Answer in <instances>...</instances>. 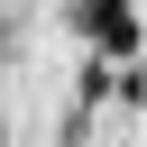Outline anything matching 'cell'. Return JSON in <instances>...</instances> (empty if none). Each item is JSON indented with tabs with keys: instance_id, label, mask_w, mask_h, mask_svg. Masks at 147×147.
<instances>
[{
	"instance_id": "6da1fadb",
	"label": "cell",
	"mask_w": 147,
	"mask_h": 147,
	"mask_svg": "<svg viewBox=\"0 0 147 147\" xmlns=\"http://www.w3.org/2000/svg\"><path fill=\"white\" fill-rule=\"evenodd\" d=\"M83 18V37L101 46V55H138V18L129 9H110V0H92V9H74Z\"/></svg>"
},
{
	"instance_id": "7a4b0ae2",
	"label": "cell",
	"mask_w": 147,
	"mask_h": 147,
	"mask_svg": "<svg viewBox=\"0 0 147 147\" xmlns=\"http://www.w3.org/2000/svg\"><path fill=\"white\" fill-rule=\"evenodd\" d=\"M0 138H9V129H0Z\"/></svg>"
}]
</instances>
